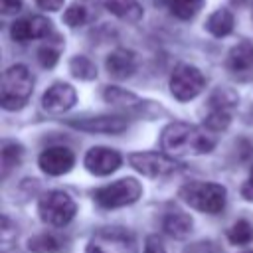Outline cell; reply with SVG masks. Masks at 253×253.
Here are the masks:
<instances>
[{
	"mask_svg": "<svg viewBox=\"0 0 253 253\" xmlns=\"http://www.w3.org/2000/svg\"><path fill=\"white\" fill-rule=\"evenodd\" d=\"M128 164L136 172L150 176V178L172 176L182 166L172 156L162 154V152H132V154H128Z\"/></svg>",
	"mask_w": 253,
	"mask_h": 253,
	"instance_id": "ba28073f",
	"label": "cell"
},
{
	"mask_svg": "<svg viewBox=\"0 0 253 253\" xmlns=\"http://www.w3.org/2000/svg\"><path fill=\"white\" fill-rule=\"evenodd\" d=\"M38 59H40V63L43 67H53L57 63V59H59V51L55 47H51V45H43L38 51Z\"/></svg>",
	"mask_w": 253,
	"mask_h": 253,
	"instance_id": "83f0119b",
	"label": "cell"
},
{
	"mask_svg": "<svg viewBox=\"0 0 253 253\" xmlns=\"http://www.w3.org/2000/svg\"><path fill=\"white\" fill-rule=\"evenodd\" d=\"M105 101L111 103V105H117V107H134V105H140V99L121 87H107L105 89Z\"/></svg>",
	"mask_w": 253,
	"mask_h": 253,
	"instance_id": "d4e9b609",
	"label": "cell"
},
{
	"mask_svg": "<svg viewBox=\"0 0 253 253\" xmlns=\"http://www.w3.org/2000/svg\"><path fill=\"white\" fill-rule=\"evenodd\" d=\"M180 198L190 208L204 213H219L225 208L227 192L215 182H190L180 188Z\"/></svg>",
	"mask_w": 253,
	"mask_h": 253,
	"instance_id": "3957f363",
	"label": "cell"
},
{
	"mask_svg": "<svg viewBox=\"0 0 253 253\" xmlns=\"http://www.w3.org/2000/svg\"><path fill=\"white\" fill-rule=\"evenodd\" d=\"M227 239L233 245H249L253 241V225L247 219H239L235 221L229 229H227Z\"/></svg>",
	"mask_w": 253,
	"mask_h": 253,
	"instance_id": "cb8c5ba5",
	"label": "cell"
},
{
	"mask_svg": "<svg viewBox=\"0 0 253 253\" xmlns=\"http://www.w3.org/2000/svg\"><path fill=\"white\" fill-rule=\"evenodd\" d=\"M204 125H206L210 130H223V128L229 125V111L211 109V111L208 113V117L204 119Z\"/></svg>",
	"mask_w": 253,
	"mask_h": 253,
	"instance_id": "484cf974",
	"label": "cell"
},
{
	"mask_svg": "<svg viewBox=\"0 0 253 253\" xmlns=\"http://www.w3.org/2000/svg\"><path fill=\"white\" fill-rule=\"evenodd\" d=\"M206 87L204 73L190 63H178L170 75V93L178 101H190L198 97Z\"/></svg>",
	"mask_w": 253,
	"mask_h": 253,
	"instance_id": "52a82bcc",
	"label": "cell"
},
{
	"mask_svg": "<svg viewBox=\"0 0 253 253\" xmlns=\"http://www.w3.org/2000/svg\"><path fill=\"white\" fill-rule=\"evenodd\" d=\"M14 42H30V40H42L51 34V22L43 16H28L22 20H16L10 28Z\"/></svg>",
	"mask_w": 253,
	"mask_h": 253,
	"instance_id": "7c38bea8",
	"label": "cell"
},
{
	"mask_svg": "<svg viewBox=\"0 0 253 253\" xmlns=\"http://www.w3.org/2000/svg\"><path fill=\"white\" fill-rule=\"evenodd\" d=\"M144 253H166L164 251V245L162 241L156 237V235H150L146 239V247H144Z\"/></svg>",
	"mask_w": 253,
	"mask_h": 253,
	"instance_id": "f546056e",
	"label": "cell"
},
{
	"mask_svg": "<svg viewBox=\"0 0 253 253\" xmlns=\"http://www.w3.org/2000/svg\"><path fill=\"white\" fill-rule=\"evenodd\" d=\"M69 69H71V73H73L77 79H83V81H91V79L97 77V67H95V63H93L89 57H85V55H75V57H71Z\"/></svg>",
	"mask_w": 253,
	"mask_h": 253,
	"instance_id": "603a6c76",
	"label": "cell"
},
{
	"mask_svg": "<svg viewBox=\"0 0 253 253\" xmlns=\"http://www.w3.org/2000/svg\"><path fill=\"white\" fill-rule=\"evenodd\" d=\"M85 253H136V239L125 227H103L89 239Z\"/></svg>",
	"mask_w": 253,
	"mask_h": 253,
	"instance_id": "8992f818",
	"label": "cell"
},
{
	"mask_svg": "<svg viewBox=\"0 0 253 253\" xmlns=\"http://www.w3.org/2000/svg\"><path fill=\"white\" fill-rule=\"evenodd\" d=\"M243 253H253V251H243Z\"/></svg>",
	"mask_w": 253,
	"mask_h": 253,
	"instance_id": "d6a6232c",
	"label": "cell"
},
{
	"mask_svg": "<svg viewBox=\"0 0 253 253\" xmlns=\"http://www.w3.org/2000/svg\"><path fill=\"white\" fill-rule=\"evenodd\" d=\"M233 24H235L233 14L227 8H219L213 14H210V18L206 20V30L215 38H223V36L231 34Z\"/></svg>",
	"mask_w": 253,
	"mask_h": 253,
	"instance_id": "ffe728a7",
	"label": "cell"
},
{
	"mask_svg": "<svg viewBox=\"0 0 253 253\" xmlns=\"http://www.w3.org/2000/svg\"><path fill=\"white\" fill-rule=\"evenodd\" d=\"M142 194V186L138 180L134 178H121L117 182H111L103 188H97L93 192L95 202L101 208H123V206H130L134 204Z\"/></svg>",
	"mask_w": 253,
	"mask_h": 253,
	"instance_id": "5b68a950",
	"label": "cell"
},
{
	"mask_svg": "<svg viewBox=\"0 0 253 253\" xmlns=\"http://www.w3.org/2000/svg\"><path fill=\"white\" fill-rule=\"evenodd\" d=\"M24 0H0V10L2 14H16L22 8Z\"/></svg>",
	"mask_w": 253,
	"mask_h": 253,
	"instance_id": "f1b7e54d",
	"label": "cell"
},
{
	"mask_svg": "<svg viewBox=\"0 0 253 253\" xmlns=\"http://www.w3.org/2000/svg\"><path fill=\"white\" fill-rule=\"evenodd\" d=\"M235 103H237V97L231 91H215L211 95V99H210V107L211 109H223V111H227Z\"/></svg>",
	"mask_w": 253,
	"mask_h": 253,
	"instance_id": "4316f807",
	"label": "cell"
},
{
	"mask_svg": "<svg viewBox=\"0 0 253 253\" xmlns=\"http://www.w3.org/2000/svg\"><path fill=\"white\" fill-rule=\"evenodd\" d=\"M34 91V75L26 65H12L2 73L0 103L6 111L22 109Z\"/></svg>",
	"mask_w": 253,
	"mask_h": 253,
	"instance_id": "7a4b0ae2",
	"label": "cell"
},
{
	"mask_svg": "<svg viewBox=\"0 0 253 253\" xmlns=\"http://www.w3.org/2000/svg\"><path fill=\"white\" fill-rule=\"evenodd\" d=\"M154 2L164 6L172 16L180 20H192L204 8V0H154Z\"/></svg>",
	"mask_w": 253,
	"mask_h": 253,
	"instance_id": "d6986e66",
	"label": "cell"
},
{
	"mask_svg": "<svg viewBox=\"0 0 253 253\" xmlns=\"http://www.w3.org/2000/svg\"><path fill=\"white\" fill-rule=\"evenodd\" d=\"M40 168L49 176L67 174L75 164V154L67 146H49L38 158Z\"/></svg>",
	"mask_w": 253,
	"mask_h": 253,
	"instance_id": "8fae6325",
	"label": "cell"
},
{
	"mask_svg": "<svg viewBox=\"0 0 253 253\" xmlns=\"http://www.w3.org/2000/svg\"><path fill=\"white\" fill-rule=\"evenodd\" d=\"M105 65H107L109 75H113L115 79H126L136 69V53L130 51V49L119 47V49L109 53Z\"/></svg>",
	"mask_w": 253,
	"mask_h": 253,
	"instance_id": "9a60e30c",
	"label": "cell"
},
{
	"mask_svg": "<svg viewBox=\"0 0 253 253\" xmlns=\"http://www.w3.org/2000/svg\"><path fill=\"white\" fill-rule=\"evenodd\" d=\"M36 4L43 10H49V12H55L63 6V0H36Z\"/></svg>",
	"mask_w": 253,
	"mask_h": 253,
	"instance_id": "1f68e13d",
	"label": "cell"
},
{
	"mask_svg": "<svg viewBox=\"0 0 253 253\" xmlns=\"http://www.w3.org/2000/svg\"><path fill=\"white\" fill-rule=\"evenodd\" d=\"M101 4L125 22H138L142 18V6L138 0H101Z\"/></svg>",
	"mask_w": 253,
	"mask_h": 253,
	"instance_id": "e0dca14e",
	"label": "cell"
},
{
	"mask_svg": "<svg viewBox=\"0 0 253 253\" xmlns=\"http://www.w3.org/2000/svg\"><path fill=\"white\" fill-rule=\"evenodd\" d=\"M97 18V6L93 0H75L65 12H63V22L71 28L85 26Z\"/></svg>",
	"mask_w": 253,
	"mask_h": 253,
	"instance_id": "2e32d148",
	"label": "cell"
},
{
	"mask_svg": "<svg viewBox=\"0 0 253 253\" xmlns=\"http://www.w3.org/2000/svg\"><path fill=\"white\" fill-rule=\"evenodd\" d=\"M24 156V148L18 142L12 140H4L2 142V150H0V158H2V176H8V172L12 168H16L22 162Z\"/></svg>",
	"mask_w": 253,
	"mask_h": 253,
	"instance_id": "44dd1931",
	"label": "cell"
},
{
	"mask_svg": "<svg viewBox=\"0 0 253 253\" xmlns=\"http://www.w3.org/2000/svg\"><path fill=\"white\" fill-rule=\"evenodd\" d=\"M225 69L237 81H251L253 79V43L245 40L235 43L227 53Z\"/></svg>",
	"mask_w": 253,
	"mask_h": 253,
	"instance_id": "9c48e42d",
	"label": "cell"
},
{
	"mask_svg": "<svg viewBox=\"0 0 253 253\" xmlns=\"http://www.w3.org/2000/svg\"><path fill=\"white\" fill-rule=\"evenodd\" d=\"M121 162H123L121 154L113 148H107V146H93L87 150V154L83 158L85 168L95 176L113 174L121 166Z\"/></svg>",
	"mask_w": 253,
	"mask_h": 253,
	"instance_id": "30bf717a",
	"label": "cell"
},
{
	"mask_svg": "<svg viewBox=\"0 0 253 253\" xmlns=\"http://www.w3.org/2000/svg\"><path fill=\"white\" fill-rule=\"evenodd\" d=\"M38 211H40V217L43 223L53 225V227H63L73 219L77 206L69 194H65L61 190H51L40 198Z\"/></svg>",
	"mask_w": 253,
	"mask_h": 253,
	"instance_id": "277c9868",
	"label": "cell"
},
{
	"mask_svg": "<svg viewBox=\"0 0 253 253\" xmlns=\"http://www.w3.org/2000/svg\"><path fill=\"white\" fill-rule=\"evenodd\" d=\"M162 227L170 237L184 239L192 231V217L184 211H170L162 219Z\"/></svg>",
	"mask_w": 253,
	"mask_h": 253,
	"instance_id": "ac0fdd59",
	"label": "cell"
},
{
	"mask_svg": "<svg viewBox=\"0 0 253 253\" xmlns=\"http://www.w3.org/2000/svg\"><path fill=\"white\" fill-rule=\"evenodd\" d=\"M75 101H77L75 89L63 81H57L51 87H47V91L42 97V105L49 113H65L75 105Z\"/></svg>",
	"mask_w": 253,
	"mask_h": 253,
	"instance_id": "4fadbf2b",
	"label": "cell"
},
{
	"mask_svg": "<svg viewBox=\"0 0 253 253\" xmlns=\"http://www.w3.org/2000/svg\"><path fill=\"white\" fill-rule=\"evenodd\" d=\"M241 196L247 200V202H253V168L249 172V178L245 180V184L241 186Z\"/></svg>",
	"mask_w": 253,
	"mask_h": 253,
	"instance_id": "4dcf8cb0",
	"label": "cell"
},
{
	"mask_svg": "<svg viewBox=\"0 0 253 253\" xmlns=\"http://www.w3.org/2000/svg\"><path fill=\"white\" fill-rule=\"evenodd\" d=\"M69 126L85 130V132H123L126 128V121L117 115H99V117H89V119H73L69 121Z\"/></svg>",
	"mask_w": 253,
	"mask_h": 253,
	"instance_id": "5bb4252c",
	"label": "cell"
},
{
	"mask_svg": "<svg viewBox=\"0 0 253 253\" xmlns=\"http://www.w3.org/2000/svg\"><path fill=\"white\" fill-rule=\"evenodd\" d=\"M162 148L168 152V156H198L213 150L215 138L208 130L188 125V123H170L164 126L160 136Z\"/></svg>",
	"mask_w": 253,
	"mask_h": 253,
	"instance_id": "6da1fadb",
	"label": "cell"
},
{
	"mask_svg": "<svg viewBox=\"0 0 253 253\" xmlns=\"http://www.w3.org/2000/svg\"><path fill=\"white\" fill-rule=\"evenodd\" d=\"M28 249L34 253H57L61 249V241L51 233H40L28 241Z\"/></svg>",
	"mask_w": 253,
	"mask_h": 253,
	"instance_id": "7402d4cb",
	"label": "cell"
}]
</instances>
